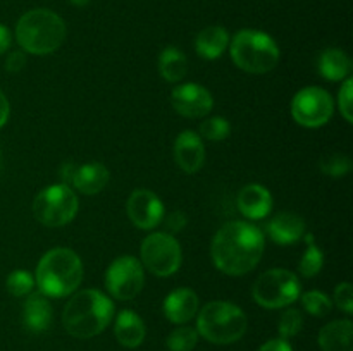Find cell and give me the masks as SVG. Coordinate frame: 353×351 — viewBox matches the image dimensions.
I'll return each instance as SVG.
<instances>
[{"label": "cell", "instance_id": "6da1fadb", "mask_svg": "<svg viewBox=\"0 0 353 351\" xmlns=\"http://www.w3.org/2000/svg\"><path fill=\"white\" fill-rule=\"evenodd\" d=\"M265 237L259 227L243 220L224 224L212 240V262L223 274L245 275L261 262Z\"/></svg>", "mask_w": 353, "mask_h": 351}, {"label": "cell", "instance_id": "7a4b0ae2", "mask_svg": "<svg viewBox=\"0 0 353 351\" xmlns=\"http://www.w3.org/2000/svg\"><path fill=\"white\" fill-rule=\"evenodd\" d=\"M114 317V303L99 289H83L71 296L62 312V326L78 339L95 337Z\"/></svg>", "mask_w": 353, "mask_h": 351}, {"label": "cell", "instance_id": "3957f363", "mask_svg": "<svg viewBox=\"0 0 353 351\" xmlns=\"http://www.w3.org/2000/svg\"><path fill=\"white\" fill-rule=\"evenodd\" d=\"M83 281V262L69 248H54L40 258L37 265V282L47 298H64L72 295Z\"/></svg>", "mask_w": 353, "mask_h": 351}, {"label": "cell", "instance_id": "277c9868", "mask_svg": "<svg viewBox=\"0 0 353 351\" xmlns=\"http://www.w3.org/2000/svg\"><path fill=\"white\" fill-rule=\"evenodd\" d=\"M65 23L50 9H33L19 17L16 40L26 54H54L65 40Z\"/></svg>", "mask_w": 353, "mask_h": 351}, {"label": "cell", "instance_id": "5b68a950", "mask_svg": "<svg viewBox=\"0 0 353 351\" xmlns=\"http://www.w3.org/2000/svg\"><path fill=\"white\" fill-rule=\"evenodd\" d=\"M196 313V332L209 343H236L247 332V315L234 303L210 301Z\"/></svg>", "mask_w": 353, "mask_h": 351}, {"label": "cell", "instance_id": "8992f818", "mask_svg": "<svg viewBox=\"0 0 353 351\" xmlns=\"http://www.w3.org/2000/svg\"><path fill=\"white\" fill-rule=\"evenodd\" d=\"M230 54L238 69L250 74H265L279 62V48L274 38L259 30H241L233 36Z\"/></svg>", "mask_w": 353, "mask_h": 351}, {"label": "cell", "instance_id": "52a82bcc", "mask_svg": "<svg viewBox=\"0 0 353 351\" xmlns=\"http://www.w3.org/2000/svg\"><path fill=\"white\" fill-rule=\"evenodd\" d=\"M79 209L78 196L71 186L59 182L47 186L33 202V215L47 227H62L71 222Z\"/></svg>", "mask_w": 353, "mask_h": 351}, {"label": "cell", "instance_id": "ba28073f", "mask_svg": "<svg viewBox=\"0 0 353 351\" xmlns=\"http://www.w3.org/2000/svg\"><path fill=\"white\" fill-rule=\"evenodd\" d=\"M302 295V284L292 270L271 268L255 281L252 296L255 303L269 310H278L295 303Z\"/></svg>", "mask_w": 353, "mask_h": 351}, {"label": "cell", "instance_id": "9c48e42d", "mask_svg": "<svg viewBox=\"0 0 353 351\" xmlns=\"http://www.w3.org/2000/svg\"><path fill=\"white\" fill-rule=\"evenodd\" d=\"M141 265L157 277H169L181 267L183 253L178 240L169 233H152L141 241Z\"/></svg>", "mask_w": 353, "mask_h": 351}, {"label": "cell", "instance_id": "30bf717a", "mask_svg": "<svg viewBox=\"0 0 353 351\" xmlns=\"http://www.w3.org/2000/svg\"><path fill=\"white\" fill-rule=\"evenodd\" d=\"M145 284L143 265L131 255L117 257L105 272V288L112 298L128 301L140 295Z\"/></svg>", "mask_w": 353, "mask_h": 351}, {"label": "cell", "instance_id": "8fae6325", "mask_svg": "<svg viewBox=\"0 0 353 351\" xmlns=\"http://www.w3.org/2000/svg\"><path fill=\"white\" fill-rule=\"evenodd\" d=\"M334 103L330 93L319 86L302 88L292 100V117L303 127H321L330 123Z\"/></svg>", "mask_w": 353, "mask_h": 351}, {"label": "cell", "instance_id": "7c38bea8", "mask_svg": "<svg viewBox=\"0 0 353 351\" xmlns=\"http://www.w3.org/2000/svg\"><path fill=\"white\" fill-rule=\"evenodd\" d=\"M126 212L131 222L143 231H152L164 219V203L150 189H134L126 203Z\"/></svg>", "mask_w": 353, "mask_h": 351}, {"label": "cell", "instance_id": "4fadbf2b", "mask_svg": "<svg viewBox=\"0 0 353 351\" xmlns=\"http://www.w3.org/2000/svg\"><path fill=\"white\" fill-rule=\"evenodd\" d=\"M171 105L179 116L200 119L212 110L214 98L209 89L196 83H185L171 92Z\"/></svg>", "mask_w": 353, "mask_h": 351}, {"label": "cell", "instance_id": "5bb4252c", "mask_svg": "<svg viewBox=\"0 0 353 351\" xmlns=\"http://www.w3.org/2000/svg\"><path fill=\"white\" fill-rule=\"evenodd\" d=\"M174 160L188 174H195L205 162V147L195 131H183L174 141Z\"/></svg>", "mask_w": 353, "mask_h": 351}, {"label": "cell", "instance_id": "9a60e30c", "mask_svg": "<svg viewBox=\"0 0 353 351\" xmlns=\"http://www.w3.org/2000/svg\"><path fill=\"white\" fill-rule=\"evenodd\" d=\"M199 305V296L193 289L179 288L165 296L162 308H164V315L169 322L183 326V323L190 322L196 315Z\"/></svg>", "mask_w": 353, "mask_h": 351}, {"label": "cell", "instance_id": "2e32d148", "mask_svg": "<svg viewBox=\"0 0 353 351\" xmlns=\"http://www.w3.org/2000/svg\"><path fill=\"white\" fill-rule=\"evenodd\" d=\"M238 210L250 220H261L272 210V195L265 186L247 184L240 189L236 198Z\"/></svg>", "mask_w": 353, "mask_h": 351}, {"label": "cell", "instance_id": "e0dca14e", "mask_svg": "<svg viewBox=\"0 0 353 351\" xmlns=\"http://www.w3.org/2000/svg\"><path fill=\"white\" fill-rule=\"evenodd\" d=\"M54 320V310H52L50 301L45 295L31 292L23 306V323L30 332L40 334L45 332L52 326Z\"/></svg>", "mask_w": 353, "mask_h": 351}, {"label": "cell", "instance_id": "ac0fdd59", "mask_svg": "<svg viewBox=\"0 0 353 351\" xmlns=\"http://www.w3.org/2000/svg\"><path fill=\"white\" fill-rule=\"evenodd\" d=\"M109 169L100 162H88V164L76 165L69 186L78 189L83 195H97L109 184Z\"/></svg>", "mask_w": 353, "mask_h": 351}, {"label": "cell", "instance_id": "d6986e66", "mask_svg": "<svg viewBox=\"0 0 353 351\" xmlns=\"http://www.w3.org/2000/svg\"><path fill=\"white\" fill-rule=\"evenodd\" d=\"M268 234L278 244H293L305 236V220L292 212L272 217L268 224Z\"/></svg>", "mask_w": 353, "mask_h": 351}, {"label": "cell", "instance_id": "ffe728a7", "mask_svg": "<svg viewBox=\"0 0 353 351\" xmlns=\"http://www.w3.org/2000/svg\"><path fill=\"white\" fill-rule=\"evenodd\" d=\"M114 334H116V339L119 341L121 346L133 350L143 343L145 336H147V327L137 312L123 310L114 322Z\"/></svg>", "mask_w": 353, "mask_h": 351}, {"label": "cell", "instance_id": "44dd1931", "mask_svg": "<svg viewBox=\"0 0 353 351\" xmlns=\"http://www.w3.org/2000/svg\"><path fill=\"white\" fill-rule=\"evenodd\" d=\"M319 346L323 351H352L353 323L352 320H333L319 330Z\"/></svg>", "mask_w": 353, "mask_h": 351}, {"label": "cell", "instance_id": "7402d4cb", "mask_svg": "<svg viewBox=\"0 0 353 351\" xmlns=\"http://www.w3.org/2000/svg\"><path fill=\"white\" fill-rule=\"evenodd\" d=\"M230 47V34L223 26H207L196 34L195 50L207 61L219 58Z\"/></svg>", "mask_w": 353, "mask_h": 351}, {"label": "cell", "instance_id": "603a6c76", "mask_svg": "<svg viewBox=\"0 0 353 351\" xmlns=\"http://www.w3.org/2000/svg\"><path fill=\"white\" fill-rule=\"evenodd\" d=\"M317 69L327 81H345L350 78L352 61L341 48H326L317 58Z\"/></svg>", "mask_w": 353, "mask_h": 351}, {"label": "cell", "instance_id": "cb8c5ba5", "mask_svg": "<svg viewBox=\"0 0 353 351\" xmlns=\"http://www.w3.org/2000/svg\"><path fill=\"white\" fill-rule=\"evenodd\" d=\"M159 72L169 83H178L188 72V58L178 47H165L159 55Z\"/></svg>", "mask_w": 353, "mask_h": 351}, {"label": "cell", "instance_id": "d4e9b609", "mask_svg": "<svg viewBox=\"0 0 353 351\" xmlns=\"http://www.w3.org/2000/svg\"><path fill=\"white\" fill-rule=\"evenodd\" d=\"M303 240L307 241V250L299 264V272L303 275V277L310 279V277H316V275L321 272V268H323L324 253L323 250L316 244V240H314L312 234H305Z\"/></svg>", "mask_w": 353, "mask_h": 351}, {"label": "cell", "instance_id": "484cf974", "mask_svg": "<svg viewBox=\"0 0 353 351\" xmlns=\"http://www.w3.org/2000/svg\"><path fill=\"white\" fill-rule=\"evenodd\" d=\"M302 306L312 317H326L333 310V299L323 291H307L300 295Z\"/></svg>", "mask_w": 353, "mask_h": 351}, {"label": "cell", "instance_id": "4316f807", "mask_svg": "<svg viewBox=\"0 0 353 351\" xmlns=\"http://www.w3.org/2000/svg\"><path fill=\"white\" fill-rule=\"evenodd\" d=\"M7 291L12 296H17V298H23V296H28L33 292L34 288V275L30 274L24 268H17V270H12L9 275H7Z\"/></svg>", "mask_w": 353, "mask_h": 351}, {"label": "cell", "instance_id": "83f0119b", "mask_svg": "<svg viewBox=\"0 0 353 351\" xmlns=\"http://www.w3.org/2000/svg\"><path fill=\"white\" fill-rule=\"evenodd\" d=\"M199 343V332L193 327L181 326L168 336L169 351H192Z\"/></svg>", "mask_w": 353, "mask_h": 351}, {"label": "cell", "instance_id": "f1b7e54d", "mask_svg": "<svg viewBox=\"0 0 353 351\" xmlns=\"http://www.w3.org/2000/svg\"><path fill=\"white\" fill-rule=\"evenodd\" d=\"M231 126L223 116H214L203 120L200 124V138H205L210 141H223L230 136Z\"/></svg>", "mask_w": 353, "mask_h": 351}, {"label": "cell", "instance_id": "f546056e", "mask_svg": "<svg viewBox=\"0 0 353 351\" xmlns=\"http://www.w3.org/2000/svg\"><path fill=\"white\" fill-rule=\"evenodd\" d=\"M302 327H303L302 312L296 308L285 310L281 315V319H279V323H278L279 337H281V339H290V337H295L296 334H300Z\"/></svg>", "mask_w": 353, "mask_h": 351}, {"label": "cell", "instance_id": "4dcf8cb0", "mask_svg": "<svg viewBox=\"0 0 353 351\" xmlns=\"http://www.w3.org/2000/svg\"><path fill=\"white\" fill-rule=\"evenodd\" d=\"M350 169H352V160L347 157V155L333 153V155H327V157H324L323 160H321V171L334 179L347 176L348 172H350Z\"/></svg>", "mask_w": 353, "mask_h": 351}, {"label": "cell", "instance_id": "1f68e13d", "mask_svg": "<svg viewBox=\"0 0 353 351\" xmlns=\"http://www.w3.org/2000/svg\"><path fill=\"white\" fill-rule=\"evenodd\" d=\"M338 105L343 119L348 124L353 123V83L352 78H347L338 92Z\"/></svg>", "mask_w": 353, "mask_h": 351}, {"label": "cell", "instance_id": "d6a6232c", "mask_svg": "<svg viewBox=\"0 0 353 351\" xmlns=\"http://www.w3.org/2000/svg\"><path fill=\"white\" fill-rule=\"evenodd\" d=\"M334 305L347 315L353 313V288L350 282H341L334 289Z\"/></svg>", "mask_w": 353, "mask_h": 351}, {"label": "cell", "instance_id": "836d02e7", "mask_svg": "<svg viewBox=\"0 0 353 351\" xmlns=\"http://www.w3.org/2000/svg\"><path fill=\"white\" fill-rule=\"evenodd\" d=\"M162 220H164L165 229L169 231V234L181 233V231L185 229L186 224H188V219H186V215L181 212V210H174V212H171L168 217H165V219H162Z\"/></svg>", "mask_w": 353, "mask_h": 351}, {"label": "cell", "instance_id": "e575fe53", "mask_svg": "<svg viewBox=\"0 0 353 351\" xmlns=\"http://www.w3.org/2000/svg\"><path fill=\"white\" fill-rule=\"evenodd\" d=\"M24 65H26V52L24 50H14L7 55L6 69L9 72H19Z\"/></svg>", "mask_w": 353, "mask_h": 351}, {"label": "cell", "instance_id": "d590c367", "mask_svg": "<svg viewBox=\"0 0 353 351\" xmlns=\"http://www.w3.org/2000/svg\"><path fill=\"white\" fill-rule=\"evenodd\" d=\"M259 351H293V348L288 341L278 337V339H269L268 343L262 344Z\"/></svg>", "mask_w": 353, "mask_h": 351}, {"label": "cell", "instance_id": "8d00e7d4", "mask_svg": "<svg viewBox=\"0 0 353 351\" xmlns=\"http://www.w3.org/2000/svg\"><path fill=\"white\" fill-rule=\"evenodd\" d=\"M9 116H10L9 100H7V96L3 95L2 89H0V127L6 126V123L9 120Z\"/></svg>", "mask_w": 353, "mask_h": 351}, {"label": "cell", "instance_id": "74e56055", "mask_svg": "<svg viewBox=\"0 0 353 351\" xmlns=\"http://www.w3.org/2000/svg\"><path fill=\"white\" fill-rule=\"evenodd\" d=\"M10 41H12V36H10L9 28H6L3 24H0V55H2L3 52L9 50Z\"/></svg>", "mask_w": 353, "mask_h": 351}, {"label": "cell", "instance_id": "f35d334b", "mask_svg": "<svg viewBox=\"0 0 353 351\" xmlns=\"http://www.w3.org/2000/svg\"><path fill=\"white\" fill-rule=\"evenodd\" d=\"M69 2H71L72 6H76V7H85V6H88L92 0H69Z\"/></svg>", "mask_w": 353, "mask_h": 351}, {"label": "cell", "instance_id": "ab89813d", "mask_svg": "<svg viewBox=\"0 0 353 351\" xmlns=\"http://www.w3.org/2000/svg\"><path fill=\"white\" fill-rule=\"evenodd\" d=\"M0 171H2V155H0Z\"/></svg>", "mask_w": 353, "mask_h": 351}]
</instances>
